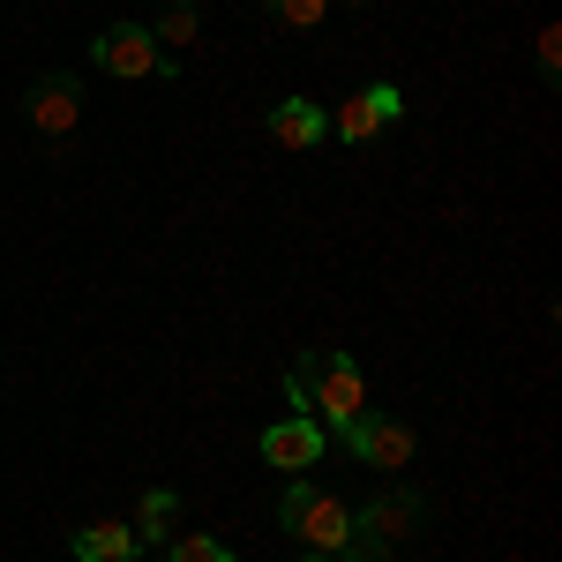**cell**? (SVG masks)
<instances>
[{"label": "cell", "instance_id": "1", "mask_svg": "<svg viewBox=\"0 0 562 562\" xmlns=\"http://www.w3.org/2000/svg\"><path fill=\"white\" fill-rule=\"evenodd\" d=\"M285 397L293 413H307L323 435H346L360 413H368V383H360V360L338 346H315L285 368Z\"/></svg>", "mask_w": 562, "mask_h": 562}, {"label": "cell", "instance_id": "2", "mask_svg": "<svg viewBox=\"0 0 562 562\" xmlns=\"http://www.w3.org/2000/svg\"><path fill=\"white\" fill-rule=\"evenodd\" d=\"M278 518H285V532L301 540L307 555H346L352 548V503H338V495L315 487V480H293V487H285Z\"/></svg>", "mask_w": 562, "mask_h": 562}, {"label": "cell", "instance_id": "3", "mask_svg": "<svg viewBox=\"0 0 562 562\" xmlns=\"http://www.w3.org/2000/svg\"><path fill=\"white\" fill-rule=\"evenodd\" d=\"M98 68L105 76H121V83H143V76H173V60L158 53V38L143 31V23H113V31H98Z\"/></svg>", "mask_w": 562, "mask_h": 562}, {"label": "cell", "instance_id": "4", "mask_svg": "<svg viewBox=\"0 0 562 562\" xmlns=\"http://www.w3.org/2000/svg\"><path fill=\"white\" fill-rule=\"evenodd\" d=\"M413 518H420V495H413V487H383L368 510H352V548H375V555H390V548L413 532Z\"/></svg>", "mask_w": 562, "mask_h": 562}, {"label": "cell", "instance_id": "5", "mask_svg": "<svg viewBox=\"0 0 562 562\" xmlns=\"http://www.w3.org/2000/svg\"><path fill=\"white\" fill-rule=\"evenodd\" d=\"M262 465H278V473H293L301 480L307 465H323V450H330V435L315 428V420H307V413H285V420H270V428H262Z\"/></svg>", "mask_w": 562, "mask_h": 562}, {"label": "cell", "instance_id": "6", "mask_svg": "<svg viewBox=\"0 0 562 562\" xmlns=\"http://www.w3.org/2000/svg\"><path fill=\"white\" fill-rule=\"evenodd\" d=\"M338 442H346L360 465H375V473H397V465H413V428H405V420H383V413H360V420H352Z\"/></svg>", "mask_w": 562, "mask_h": 562}, {"label": "cell", "instance_id": "7", "mask_svg": "<svg viewBox=\"0 0 562 562\" xmlns=\"http://www.w3.org/2000/svg\"><path fill=\"white\" fill-rule=\"evenodd\" d=\"M397 113H405L397 83H368L360 98H346V105H338V121H330V128H338V143H375Z\"/></svg>", "mask_w": 562, "mask_h": 562}, {"label": "cell", "instance_id": "8", "mask_svg": "<svg viewBox=\"0 0 562 562\" xmlns=\"http://www.w3.org/2000/svg\"><path fill=\"white\" fill-rule=\"evenodd\" d=\"M23 113H31L38 135H68L76 121H83V83H76V76H45V83H31Z\"/></svg>", "mask_w": 562, "mask_h": 562}, {"label": "cell", "instance_id": "9", "mask_svg": "<svg viewBox=\"0 0 562 562\" xmlns=\"http://www.w3.org/2000/svg\"><path fill=\"white\" fill-rule=\"evenodd\" d=\"M270 135H278L285 150H315V143L330 135V113H323L315 98H278V105H270Z\"/></svg>", "mask_w": 562, "mask_h": 562}, {"label": "cell", "instance_id": "10", "mask_svg": "<svg viewBox=\"0 0 562 562\" xmlns=\"http://www.w3.org/2000/svg\"><path fill=\"white\" fill-rule=\"evenodd\" d=\"M135 548H143V540H135V525H83V532H76V562H128Z\"/></svg>", "mask_w": 562, "mask_h": 562}, {"label": "cell", "instance_id": "11", "mask_svg": "<svg viewBox=\"0 0 562 562\" xmlns=\"http://www.w3.org/2000/svg\"><path fill=\"white\" fill-rule=\"evenodd\" d=\"M173 487H143V503H135V540H173Z\"/></svg>", "mask_w": 562, "mask_h": 562}, {"label": "cell", "instance_id": "12", "mask_svg": "<svg viewBox=\"0 0 562 562\" xmlns=\"http://www.w3.org/2000/svg\"><path fill=\"white\" fill-rule=\"evenodd\" d=\"M166 562H233V548L217 532H173L166 540Z\"/></svg>", "mask_w": 562, "mask_h": 562}, {"label": "cell", "instance_id": "13", "mask_svg": "<svg viewBox=\"0 0 562 562\" xmlns=\"http://www.w3.org/2000/svg\"><path fill=\"white\" fill-rule=\"evenodd\" d=\"M270 15H278L285 31H323V15H330V0H270Z\"/></svg>", "mask_w": 562, "mask_h": 562}, {"label": "cell", "instance_id": "14", "mask_svg": "<svg viewBox=\"0 0 562 562\" xmlns=\"http://www.w3.org/2000/svg\"><path fill=\"white\" fill-rule=\"evenodd\" d=\"M150 38H158V45H195V0H173L166 23H158Z\"/></svg>", "mask_w": 562, "mask_h": 562}, {"label": "cell", "instance_id": "15", "mask_svg": "<svg viewBox=\"0 0 562 562\" xmlns=\"http://www.w3.org/2000/svg\"><path fill=\"white\" fill-rule=\"evenodd\" d=\"M540 68H548V76H555V68H562V31H555V23L540 31Z\"/></svg>", "mask_w": 562, "mask_h": 562}, {"label": "cell", "instance_id": "16", "mask_svg": "<svg viewBox=\"0 0 562 562\" xmlns=\"http://www.w3.org/2000/svg\"><path fill=\"white\" fill-rule=\"evenodd\" d=\"M301 562H346V555H301Z\"/></svg>", "mask_w": 562, "mask_h": 562}, {"label": "cell", "instance_id": "17", "mask_svg": "<svg viewBox=\"0 0 562 562\" xmlns=\"http://www.w3.org/2000/svg\"><path fill=\"white\" fill-rule=\"evenodd\" d=\"M352 8H368V0H352Z\"/></svg>", "mask_w": 562, "mask_h": 562}]
</instances>
